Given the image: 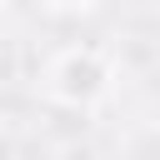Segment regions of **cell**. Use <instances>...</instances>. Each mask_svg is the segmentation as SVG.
Returning <instances> with one entry per match:
<instances>
[{
  "label": "cell",
  "mask_w": 160,
  "mask_h": 160,
  "mask_svg": "<svg viewBox=\"0 0 160 160\" xmlns=\"http://www.w3.org/2000/svg\"><path fill=\"white\" fill-rule=\"evenodd\" d=\"M45 10H60V15H75V10H90V5H100V0H40Z\"/></svg>",
  "instance_id": "cell-2"
},
{
  "label": "cell",
  "mask_w": 160,
  "mask_h": 160,
  "mask_svg": "<svg viewBox=\"0 0 160 160\" xmlns=\"http://www.w3.org/2000/svg\"><path fill=\"white\" fill-rule=\"evenodd\" d=\"M115 65L95 50V45H70L45 65V95L65 110H90L110 95Z\"/></svg>",
  "instance_id": "cell-1"
},
{
  "label": "cell",
  "mask_w": 160,
  "mask_h": 160,
  "mask_svg": "<svg viewBox=\"0 0 160 160\" xmlns=\"http://www.w3.org/2000/svg\"><path fill=\"white\" fill-rule=\"evenodd\" d=\"M0 15H5V0H0Z\"/></svg>",
  "instance_id": "cell-3"
}]
</instances>
